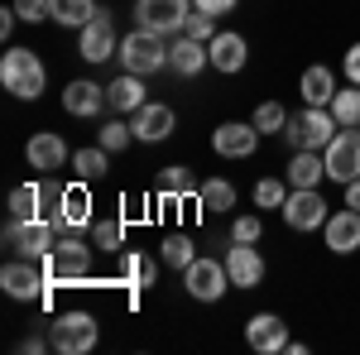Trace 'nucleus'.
Returning a JSON list of instances; mask_svg holds the SVG:
<instances>
[{"mask_svg": "<svg viewBox=\"0 0 360 355\" xmlns=\"http://www.w3.org/2000/svg\"><path fill=\"white\" fill-rule=\"evenodd\" d=\"M0 86L10 96H20V101H39L44 86H49L44 58L34 53V49H5V58H0Z\"/></svg>", "mask_w": 360, "mask_h": 355, "instance_id": "nucleus-1", "label": "nucleus"}, {"mask_svg": "<svg viewBox=\"0 0 360 355\" xmlns=\"http://www.w3.org/2000/svg\"><path fill=\"white\" fill-rule=\"evenodd\" d=\"M193 5L202 15H231V10H236V0H193Z\"/></svg>", "mask_w": 360, "mask_h": 355, "instance_id": "nucleus-42", "label": "nucleus"}, {"mask_svg": "<svg viewBox=\"0 0 360 355\" xmlns=\"http://www.w3.org/2000/svg\"><path fill=\"white\" fill-rule=\"evenodd\" d=\"M288 188H322V178H327V159H322V149H293V159H288Z\"/></svg>", "mask_w": 360, "mask_h": 355, "instance_id": "nucleus-23", "label": "nucleus"}, {"mask_svg": "<svg viewBox=\"0 0 360 355\" xmlns=\"http://www.w3.org/2000/svg\"><path fill=\"white\" fill-rule=\"evenodd\" d=\"M197 207H202V212H231V207H236V183L207 178V183L197 188Z\"/></svg>", "mask_w": 360, "mask_h": 355, "instance_id": "nucleus-27", "label": "nucleus"}, {"mask_svg": "<svg viewBox=\"0 0 360 355\" xmlns=\"http://www.w3.org/2000/svg\"><path fill=\"white\" fill-rule=\"evenodd\" d=\"M120 67L125 72H139V77H154L159 67H168V34H154V29H135L120 39Z\"/></svg>", "mask_w": 360, "mask_h": 355, "instance_id": "nucleus-3", "label": "nucleus"}, {"mask_svg": "<svg viewBox=\"0 0 360 355\" xmlns=\"http://www.w3.org/2000/svg\"><path fill=\"white\" fill-rule=\"evenodd\" d=\"M106 101H111V110L135 115V110L144 106V77H139V72H120V77L106 86Z\"/></svg>", "mask_w": 360, "mask_h": 355, "instance_id": "nucleus-25", "label": "nucleus"}, {"mask_svg": "<svg viewBox=\"0 0 360 355\" xmlns=\"http://www.w3.org/2000/svg\"><path fill=\"white\" fill-rule=\"evenodd\" d=\"M288 178H259L255 183V207L259 212H283V202H288Z\"/></svg>", "mask_w": 360, "mask_h": 355, "instance_id": "nucleus-30", "label": "nucleus"}, {"mask_svg": "<svg viewBox=\"0 0 360 355\" xmlns=\"http://www.w3.org/2000/svg\"><path fill=\"white\" fill-rule=\"evenodd\" d=\"M346 207H356V212H360V178H356V183H346Z\"/></svg>", "mask_w": 360, "mask_h": 355, "instance_id": "nucleus-44", "label": "nucleus"}, {"mask_svg": "<svg viewBox=\"0 0 360 355\" xmlns=\"http://www.w3.org/2000/svg\"><path fill=\"white\" fill-rule=\"evenodd\" d=\"M15 15H20L25 25H44V20H53L49 0H15Z\"/></svg>", "mask_w": 360, "mask_h": 355, "instance_id": "nucleus-40", "label": "nucleus"}, {"mask_svg": "<svg viewBox=\"0 0 360 355\" xmlns=\"http://www.w3.org/2000/svg\"><path fill=\"white\" fill-rule=\"evenodd\" d=\"M130 130H135L139 144H164L173 135V106L164 101H144V106L130 115Z\"/></svg>", "mask_w": 360, "mask_h": 355, "instance_id": "nucleus-16", "label": "nucleus"}, {"mask_svg": "<svg viewBox=\"0 0 360 355\" xmlns=\"http://www.w3.org/2000/svg\"><path fill=\"white\" fill-rule=\"evenodd\" d=\"M106 106H111V101H106V86L91 82V77H77V82L63 86V110L77 115V120H91V115H101Z\"/></svg>", "mask_w": 360, "mask_h": 355, "instance_id": "nucleus-15", "label": "nucleus"}, {"mask_svg": "<svg viewBox=\"0 0 360 355\" xmlns=\"http://www.w3.org/2000/svg\"><path fill=\"white\" fill-rule=\"evenodd\" d=\"M193 10H197L193 0H135L139 29H154V34H183Z\"/></svg>", "mask_w": 360, "mask_h": 355, "instance_id": "nucleus-10", "label": "nucleus"}, {"mask_svg": "<svg viewBox=\"0 0 360 355\" xmlns=\"http://www.w3.org/2000/svg\"><path fill=\"white\" fill-rule=\"evenodd\" d=\"M336 130H341V125H336L332 106H307L303 115H288L283 139H288V149H327Z\"/></svg>", "mask_w": 360, "mask_h": 355, "instance_id": "nucleus-5", "label": "nucleus"}, {"mask_svg": "<svg viewBox=\"0 0 360 355\" xmlns=\"http://www.w3.org/2000/svg\"><path fill=\"white\" fill-rule=\"evenodd\" d=\"M25 164L39 168V173H58V168L68 164V144H63V135H53V130L34 135L25 144Z\"/></svg>", "mask_w": 360, "mask_h": 355, "instance_id": "nucleus-20", "label": "nucleus"}, {"mask_svg": "<svg viewBox=\"0 0 360 355\" xmlns=\"http://www.w3.org/2000/svg\"><path fill=\"white\" fill-rule=\"evenodd\" d=\"M255 144H259L255 120H221V125L212 130V149H217L221 159H250Z\"/></svg>", "mask_w": 360, "mask_h": 355, "instance_id": "nucleus-13", "label": "nucleus"}, {"mask_svg": "<svg viewBox=\"0 0 360 355\" xmlns=\"http://www.w3.org/2000/svg\"><path fill=\"white\" fill-rule=\"evenodd\" d=\"M168 67H173V72H183V77H197L202 67H212V53H207V44H202V39L178 34V39L168 44Z\"/></svg>", "mask_w": 360, "mask_h": 355, "instance_id": "nucleus-22", "label": "nucleus"}, {"mask_svg": "<svg viewBox=\"0 0 360 355\" xmlns=\"http://www.w3.org/2000/svg\"><path fill=\"white\" fill-rule=\"evenodd\" d=\"M283 125H288V110L278 106V101H259L255 106V130L259 135H283Z\"/></svg>", "mask_w": 360, "mask_h": 355, "instance_id": "nucleus-36", "label": "nucleus"}, {"mask_svg": "<svg viewBox=\"0 0 360 355\" xmlns=\"http://www.w3.org/2000/svg\"><path fill=\"white\" fill-rule=\"evenodd\" d=\"M91 245L115 254V250L125 245V221L120 217H106V221H91Z\"/></svg>", "mask_w": 360, "mask_h": 355, "instance_id": "nucleus-33", "label": "nucleus"}, {"mask_svg": "<svg viewBox=\"0 0 360 355\" xmlns=\"http://www.w3.org/2000/svg\"><path fill=\"white\" fill-rule=\"evenodd\" d=\"M207 53H212V67L231 77V72H240V67H245L250 44H245V34H231V29H221V34L207 44Z\"/></svg>", "mask_w": 360, "mask_h": 355, "instance_id": "nucleus-21", "label": "nucleus"}, {"mask_svg": "<svg viewBox=\"0 0 360 355\" xmlns=\"http://www.w3.org/2000/svg\"><path fill=\"white\" fill-rule=\"evenodd\" d=\"M245 341H250V351H259V355L288 351V322L278 312H255L245 322Z\"/></svg>", "mask_w": 360, "mask_h": 355, "instance_id": "nucleus-14", "label": "nucleus"}, {"mask_svg": "<svg viewBox=\"0 0 360 355\" xmlns=\"http://www.w3.org/2000/svg\"><path fill=\"white\" fill-rule=\"evenodd\" d=\"M39 212H44L39 183H20V188L10 192V217H39Z\"/></svg>", "mask_w": 360, "mask_h": 355, "instance_id": "nucleus-34", "label": "nucleus"}, {"mask_svg": "<svg viewBox=\"0 0 360 355\" xmlns=\"http://www.w3.org/2000/svg\"><path fill=\"white\" fill-rule=\"evenodd\" d=\"M159 259H164L168 269H178V273H183V269H188V264L197 259V245L188 240V235H183V231H178V235H168L164 245H159Z\"/></svg>", "mask_w": 360, "mask_h": 355, "instance_id": "nucleus-31", "label": "nucleus"}, {"mask_svg": "<svg viewBox=\"0 0 360 355\" xmlns=\"http://www.w3.org/2000/svg\"><path fill=\"white\" fill-rule=\"evenodd\" d=\"M278 217H283L288 231H322L327 217H332V207H327V197H322L317 188H293Z\"/></svg>", "mask_w": 360, "mask_h": 355, "instance_id": "nucleus-9", "label": "nucleus"}, {"mask_svg": "<svg viewBox=\"0 0 360 355\" xmlns=\"http://www.w3.org/2000/svg\"><path fill=\"white\" fill-rule=\"evenodd\" d=\"M322 159H327V178L332 183H356L360 178V125H341L332 135V144L322 149Z\"/></svg>", "mask_w": 360, "mask_h": 355, "instance_id": "nucleus-8", "label": "nucleus"}, {"mask_svg": "<svg viewBox=\"0 0 360 355\" xmlns=\"http://www.w3.org/2000/svg\"><path fill=\"white\" fill-rule=\"evenodd\" d=\"M259 235H264V221L259 217H236L231 221V240H236V245H259Z\"/></svg>", "mask_w": 360, "mask_h": 355, "instance_id": "nucleus-38", "label": "nucleus"}, {"mask_svg": "<svg viewBox=\"0 0 360 355\" xmlns=\"http://www.w3.org/2000/svg\"><path fill=\"white\" fill-rule=\"evenodd\" d=\"M15 25H20V15H15V5H10V10L0 15V39H10V34H15Z\"/></svg>", "mask_w": 360, "mask_h": 355, "instance_id": "nucleus-43", "label": "nucleus"}, {"mask_svg": "<svg viewBox=\"0 0 360 355\" xmlns=\"http://www.w3.org/2000/svg\"><path fill=\"white\" fill-rule=\"evenodd\" d=\"M130 144H135V130H130V120H106V130H101V149L120 154V149H130Z\"/></svg>", "mask_w": 360, "mask_h": 355, "instance_id": "nucleus-37", "label": "nucleus"}, {"mask_svg": "<svg viewBox=\"0 0 360 355\" xmlns=\"http://www.w3.org/2000/svg\"><path fill=\"white\" fill-rule=\"evenodd\" d=\"M226 273H231V288H259V278H264V254L255 245H236L226 250Z\"/></svg>", "mask_w": 360, "mask_h": 355, "instance_id": "nucleus-17", "label": "nucleus"}, {"mask_svg": "<svg viewBox=\"0 0 360 355\" xmlns=\"http://www.w3.org/2000/svg\"><path fill=\"white\" fill-rule=\"evenodd\" d=\"M120 278H125L130 288H149V283H154V259H144V254H120Z\"/></svg>", "mask_w": 360, "mask_h": 355, "instance_id": "nucleus-35", "label": "nucleus"}, {"mask_svg": "<svg viewBox=\"0 0 360 355\" xmlns=\"http://www.w3.org/2000/svg\"><path fill=\"white\" fill-rule=\"evenodd\" d=\"M332 115H336V125H360V86H356V82L336 86V96H332Z\"/></svg>", "mask_w": 360, "mask_h": 355, "instance_id": "nucleus-32", "label": "nucleus"}, {"mask_svg": "<svg viewBox=\"0 0 360 355\" xmlns=\"http://www.w3.org/2000/svg\"><path fill=\"white\" fill-rule=\"evenodd\" d=\"M77 53H82L86 63H106V58L120 53V39H115L111 10H96V15H91V20L77 29Z\"/></svg>", "mask_w": 360, "mask_h": 355, "instance_id": "nucleus-12", "label": "nucleus"}, {"mask_svg": "<svg viewBox=\"0 0 360 355\" xmlns=\"http://www.w3.org/2000/svg\"><path fill=\"white\" fill-rule=\"evenodd\" d=\"M53 226H58V235L91 226V192H86V183H72V188L63 192V207H58Z\"/></svg>", "mask_w": 360, "mask_h": 355, "instance_id": "nucleus-19", "label": "nucleus"}, {"mask_svg": "<svg viewBox=\"0 0 360 355\" xmlns=\"http://www.w3.org/2000/svg\"><path fill=\"white\" fill-rule=\"evenodd\" d=\"M96 336H101V327L91 312H58L49 322V346L58 355H86L96 346Z\"/></svg>", "mask_w": 360, "mask_h": 355, "instance_id": "nucleus-4", "label": "nucleus"}, {"mask_svg": "<svg viewBox=\"0 0 360 355\" xmlns=\"http://www.w3.org/2000/svg\"><path fill=\"white\" fill-rule=\"evenodd\" d=\"M49 10H53V20L63 29H82L101 5H96V0H49Z\"/></svg>", "mask_w": 360, "mask_h": 355, "instance_id": "nucleus-28", "label": "nucleus"}, {"mask_svg": "<svg viewBox=\"0 0 360 355\" xmlns=\"http://www.w3.org/2000/svg\"><path fill=\"white\" fill-rule=\"evenodd\" d=\"M341 72H346V82L360 86V44H351V49H346V58H341Z\"/></svg>", "mask_w": 360, "mask_h": 355, "instance_id": "nucleus-41", "label": "nucleus"}, {"mask_svg": "<svg viewBox=\"0 0 360 355\" xmlns=\"http://www.w3.org/2000/svg\"><path fill=\"white\" fill-rule=\"evenodd\" d=\"M49 269H44V259H10L5 269H0V288H5V298L15 302H39L49 293Z\"/></svg>", "mask_w": 360, "mask_h": 355, "instance_id": "nucleus-6", "label": "nucleus"}, {"mask_svg": "<svg viewBox=\"0 0 360 355\" xmlns=\"http://www.w3.org/2000/svg\"><path fill=\"white\" fill-rule=\"evenodd\" d=\"M91 250L96 245H82V240L68 231V235H58V245H53V254L44 259V269H49L53 283H77V278L91 273Z\"/></svg>", "mask_w": 360, "mask_h": 355, "instance_id": "nucleus-7", "label": "nucleus"}, {"mask_svg": "<svg viewBox=\"0 0 360 355\" xmlns=\"http://www.w3.org/2000/svg\"><path fill=\"white\" fill-rule=\"evenodd\" d=\"M72 168H77L82 183H96V178H106V168H111V149H101V144L77 149V154H72Z\"/></svg>", "mask_w": 360, "mask_h": 355, "instance_id": "nucleus-29", "label": "nucleus"}, {"mask_svg": "<svg viewBox=\"0 0 360 355\" xmlns=\"http://www.w3.org/2000/svg\"><path fill=\"white\" fill-rule=\"evenodd\" d=\"M298 91H303V106H332L336 72L322 67V63H312V67H303V77H298Z\"/></svg>", "mask_w": 360, "mask_h": 355, "instance_id": "nucleus-24", "label": "nucleus"}, {"mask_svg": "<svg viewBox=\"0 0 360 355\" xmlns=\"http://www.w3.org/2000/svg\"><path fill=\"white\" fill-rule=\"evenodd\" d=\"M154 188H159L164 202H178V197H197L202 183L193 178V168H188V164H173V168H164V173L154 178Z\"/></svg>", "mask_w": 360, "mask_h": 355, "instance_id": "nucleus-26", "label": "nucleus"}, {"mask_svg": "<svg viewBox=\"0 0 360 355\" xmlns=\"http://www.w3.org/2000/svg\"><path fill=\"white\" fill-rule=\"evenodd\" d=\"M183 288H188L197 302H221V293L231 288L226 259H207V254H197L193 264L183 269Z\"/></svg>", "mask_w": 360, "mask_h": 355, "instance_id": "nucleus-11", "label": "nucleus"}, {"mask_svg": "<svg viewBox=\"0 0 360 355\" xmlns=\"http://www.w3.org/2000/svg\"><path fill=\"white\" fill-rule=\"evenodd\" d=\"M322 235H327V250H332V254H356L360 250V212L356 207L332 212L327 226H322Z\"/></svg>", "mask_w": 360, "mask_h": 355, "instance_id": "nucleus-18", "label": "nucleus"}, {"mask_svg": "<svg viewBox=\"0 0 360 355\" xmlns=\"http://www.w3.org/2000/svg\"><path fill=\"white\" fill-rule=\"evenodd\" d=\"M5 245L20 259H49L58 245V226L49 217H10L5 221Z\"/></svg>", "mask_w": 360, "mask_h": 355, "instance_id": "nucleus-2", "label": "nucleus"}, {"mask_svg": "<svg viewBox=\"0 0 360 355\" xmlns=\"http://www.w3.org/2000/svg\"><path fill=\"white\" fill-rule=\"evenodd\" d=\"M183 34H188V39H202V44H212L221 29H217V15H202V10H193V20L183 25Z\"/></svg>", "mask_w": 360, "mask_h": 355, "instance_id": "nucleus-39", "label": "nucleus"}]
</instances>
